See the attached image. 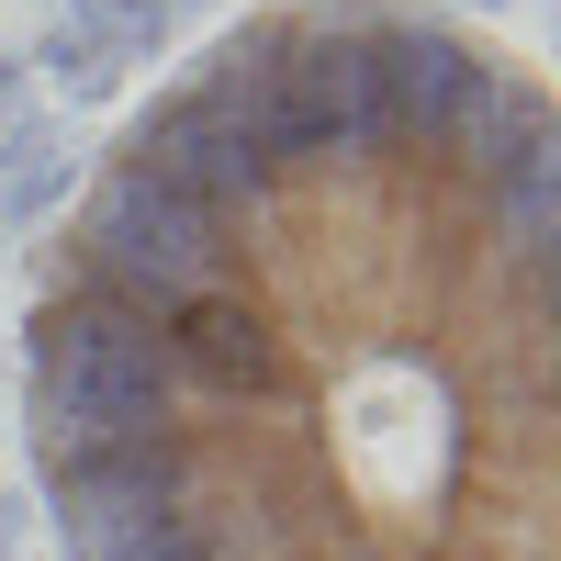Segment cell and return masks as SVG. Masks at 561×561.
Returning <instances> with one entry per match:
<instances>
[{
    "instance_id": "6da1fadb",
    "label": "cell",
    "mask_w": 561,
    "mask_h": 561,
    "mask_svg": "<svg viewBox=\"0 0 561 561\" xmlns=\"http://www.w3.org/2000/svg\"><path fill=\"white\" fill-rule=\"evenodd\" d=\"M550 90L427 0H270L90 158L23 314L68 561H550Z\"/></svg>"
}]
</instances>
